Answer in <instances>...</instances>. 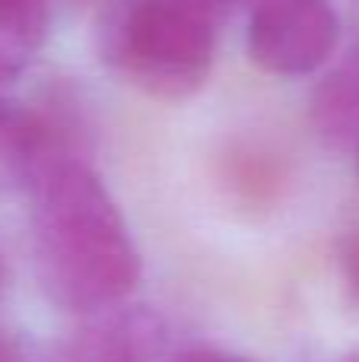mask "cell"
Masks as SVG:
<instances>
[{
  "mask_svg": "<svg viewBox=\"0 0 359 362\" xmlns=\"http://www.w3.org/2000/svg\"><path fill=\"white\" fill-rule=\"evenodd\" d=\"M4 289H6V267H4V261H0V296H4Z\"/></svg>",
  "mask_w": 359,
  "mask_h": 362,
  "instance_id": "obj_8",
  "label": "cell"
},
{
  "mask_svg": "<svg viewBox=\"0 0 359 362\" xmlns=\"http://www.w3.org/2000/svg\"><path fill=\"white\" fill-rule=\"evenodd\" d=\"M48 35V0H0V48L23 61Z\"/></svg>",
  "mask_w": 359,
  "mask_h": 362,
  "instance_id": "obj_4",
  "label": "cell"
},
{
  "mask_svg": "<svg viewBox=\"0 0 359 362\" xmlns=\"http://www.w3.org/2000/svg\"><path fill=\"white\" fill-rule=\"evenodd\" d=\"M353 362H359V359H353Z\"/></svg>",
  "mask_w": 359,
  "mask_h": 362,
  "instance_id": "obj_9",
  "label": "cell"
},
{
  "mask_svg": "<svg viewBox=\"0 0 359 362\" xmlns=\"http://www.w3.org/2000/svg\"><path fill=\"white\" fill-rule=\"evenodd\" d=\"M169 362H254L248 356H235L226 350H210V346H194V350H184L178 356H172Z\"/></svg>",
  "mask_w": 359,
  "mask_h": 362,
  "instance_id": "obj_6",
  "label": "cell"
},
{
  "mask_svg": "<svg viewBox=\"0 0 359 362\" xmlns=\"http://www.w3.org/2000/svg\"><path fill=\"white\" fill-rule=\"evenodd\" d=\"M32 251L45 296L64 312L118 305L140 280L121 210L105 185L73 159H61L32 185Z\"/></svg>",
  "mask_w": 359,
  "mask_h": 362,
  "instance_id": "obj_1",
  "label": "cell"
},
{
  "mask_svg": "<svg viewBox=\"0 0 359 362\" xmlns=\"http://www.w3.org/2000/svg\"><path fill=\"white\" fill-rule=\"evenodd\" d=\"M0 362H23V350L6 331H0Z\"/></svg>",
  "mask_w": 359,
  "mask_h": 362,
  "instance_id": "obj_7",
  "label": "cell"
},
{
  "mask_svg": "<svg viewBox=\"0 0 359 362\" xmlns=\"http://www.w3.org/2000/svg\"><path fill=\"white\" fill-rule=\"evenodd\" d=\"M337 45V13L328 0H252L248 54L261 70L302 76Z\"/></svg>",
  "mask_w": 359,
  "mask_h": 362,
  "instance_id": "obj_3",
  "label": "cell"
},
{
  "mask_svg": "<svg viewBox=\"0 0 359 362\" xmlns=\"http://www.w3.org/2000/svg\"><path fill=\"white\" fill-rule=\"evenodd\" d=\"M337 255H341V267H343V276H347V286L359 305V226L343 232V238L337 242Z\"/></svg>",
  "mask_w": 359,
  "mask_h": 362,
  "instance_id": "obj_5",
  "label": "cell"
},
{
  "mask_svg": "<svg viewBox=\"0 0 359 362\" xmlns=\"http://www.w3.org/2000/svg\"><path fill=\"white\" fill-rule=\"evenodd\" d=\"M213 0H121L99 23L102 57L159 99H188L213 64Z\"/></svg>",
  "mask_w": 359,
  "mask_h": 362,
  "instance_id": "obj_2",
  "label": "cell"
}]
</instances>
